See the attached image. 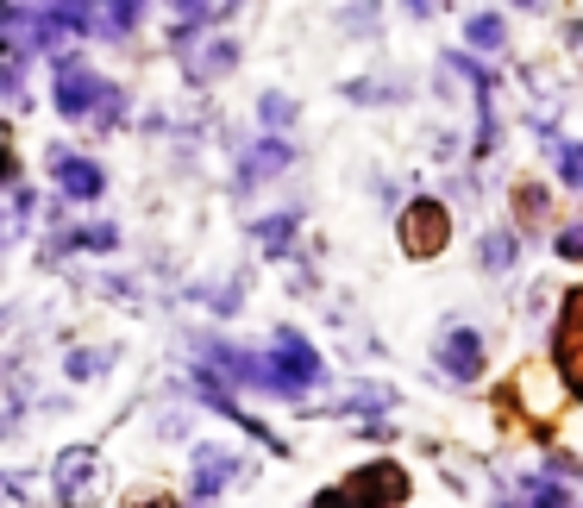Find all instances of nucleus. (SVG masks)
I'll return each instance as SVG.
<instances>
[{
	"mask_svg": "<svg viewBox=\"0 0 583 508\" xmlns=\"http://www.w3.org/2000/svg\"><path fill=\"white\" fill-rule=\"evenodd\" d=\"M439 358H446V371H452V377H471L477 364H483V345H477V333H452Z\"/></svg>",
	"mask_w": 583,
	"mask_h": 508,
	"instance_id": "8",
	"label": "nucleus"
},
{
	"mask_svg": "<svg viewBox=\"0 0 583 508\" xmlns=\"http://www.w3.org/2000/svg\"><path fill=\"white\" fill-rule=\"evenodd\" d=\"M126 508H176L170 496H145V502H126Z\"/></svg>",
	"mask_w": 583,
	"mask_h": 508,
	"instance_id": "13",
	"label": "nucleus"
},
{
	"mask_svg": "<svg viewBox=\"0 0 583 508\" xmlns=\"http://www.w3.org/2000/svg\"><path fill=\"white\" fill-rule=\"evenodd\" d=\"M402 245L414 258H433V251H446V207L439 201H414L402 214Z\"/></svg>",
	"mask_w": 583,
	"mask_h": 508,
	"instance_id": "4",
	"label": "nucleus"
},
{
	"mask_svg": "<svg viewBox=\"0 0 583 508\" xmlns=\"http://www.w3.org/2000/svg\"><path fill=\"white\" fill-rule=\"evenodd\" d=\"M320 377V358H314V345L301 339L295 327H283V333H270V389H308Z\"/></svg>",
	"mask_w": 583,
	"mask_h": 508,
	"instance_id": "1",
	"label": "nucleus"
},
{
	"mask_svg": "<svg viewBox=\"0 0 583 508\" xmlns=\"http://www.w3.org/2000/svg\"><path fill=\"white\" fill-rule=\"evenodd\" d=\"M558 251H565V258H583V226H577V233H565V239H558Z\"/></svg>",
	"mask_w": 583,
	"mask_h": 508,
	"instance_id": "12",
	"label": "nucleus"
},
{
	"mask_svg": "<svg viewBox=\"0 0 583 508\" xmlns=\"http://www.w3.org/2000/svg\"><path fill=\"white\" fill-rule=\"evenodd\" d=\"M101 490H107V483H101V458L95 452H88V446H76V452H63L57 458V496L63 502H101Z\"/></svg>",
	"mask_w": 583,
	"mask_h": 508,
	"instance_id": "3",
	"label": "nucleus"
},
{
	"mask_svg": "<svg viewBox=\"0 0 583 508\" xmlns=\"http://www.w3.org/2000/svg\"><path fill=\"white\" fill-rule=\"evenodd\" d=\"M558 371H565L571 396H583V289L565 302V327H558Z\"/></svg>",
	"mask_w": 583,
	"mask_h": 508,
	"instance_id": "5",
	"label": "nucleus"
},
{
	"mask_svg": "<svg viewBox=\"0 0 583 508\" xmlns=\"http://www.w3.org/2000/svg\"><path fill=\"white\" fill-rule=\"evenodd\" d=\"M471 38H477V44H502V19H496V13H477V19H471Z\"/></svg>",
	"mask_w": 583,
	"mask_h": 508,
	"instance_id": "9",
	"label": "nucleus"
},
{
	"mask_svg": "<svg viewBox=\"0 0 583 508\" xmlns=\"http://www.w3.org/2000/svg\"><path fill=\"white\" fill-rule=\"evenodd\" d=\"M57 182H63V195H101V170L88 164V157H57Z\"/></svg>",
	"mask_w": 583,
	"mask_h": 508,
	"instance_id": "6",
	"label": "nucleus"
},
{
	"mask_svg": "<svg viewBox=\"0 0 583 508\" xmlns=\"http://www.w3.org/2000/svg\"><path fill=\"white\" fill-rule=\"evenodd\" d=\"M232 471H239V458H232V452H201V458H195V490H201V496H214Z\"/></svg>",
	"mask_w": 583,
	"mask_h": 508,
	"instance_id": "7",
	"label": "nucleus"
},
{
	"mask_svg": "<svg viewBox=\"0 0 583 508\" xmlns=\"http://www.w3.org/2000/svg\"><path fill=\"white\" fill-rule=\"evenodd\" d=\"M57 107L69 113V120H82V113H101V120H107V113L120 107V95H113L95 69L76 63V69H63V76H57Z\"/></svg>",
	"mask_w": 583,
	"mask_h": 508,
	"instance_id": "2",
	"label": "nucleus"
},
{
	"mask_svg": "<svg viewBox=\"0 0 583 508\" xmlns=\"http://www.w3.org/2000/svg\"><path fill=\"white\" fill-rule=\"evenodd\" d=\"M289 245V220H270L264 226V251H283Z\"/></svg>",
	"mask_w": 583,
	"mask_h": 508,
	"instance_id": "11",
	"label": "nucleus"
},
{
	"mask_svg": "<svg viewBox=\"0 0 583 508\" xmlns=\"http://www.w3.org/2000/svg\"><path fill=\"white\" fill-rule=\"evenodd\" d=\"M558 170H565L577 189H583V145H558Z\"/></svg>",
	"mask_w": 583,
	"mask_h": 508,
	"instance_id": "10",
	"label": "nucleus"
}]
</instances>
